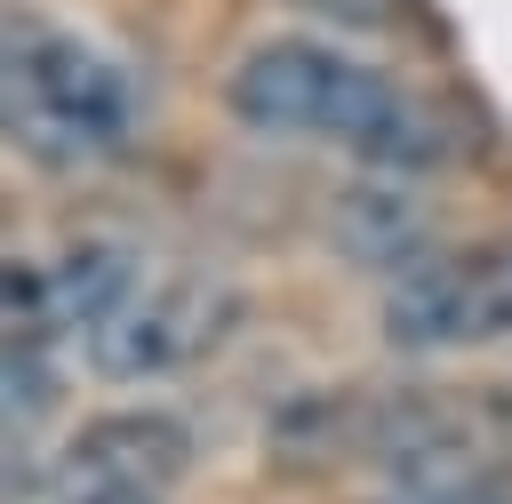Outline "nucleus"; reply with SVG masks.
<instances>
[{"label": "nucleus", "mask_w": 512, "mask_h": 504, "mask_svg": "<svg viewBox=\"0 0 512 504\" xmlns=\"http://www.w3.org/2000/svg\"><path fill=\"white\" fill-rule=\"evenodd\" d=\"M224 104H232L240 128L344 144L352 160H368L384 176H424V168H448L464 152L456 112H440L432 96H416L392 72H376V64H360L344 48H320V40L256 48L224 80Z\"/></svg>", "instance_id": "1"}, {"label": "nucleus", "mask_w": 512, "mask_h": 504, "mask_svg": "<svg viewBox=\"0 0 512 504\" xmlns=\"http://www.w3.org/2000/svg\"><path fill=\"white\" fill-rule=\"evenodd\" d=\"M8 136L40 168H80L128 144L136 128V80L64 24H8Z\"/></svg>", "instance_id": "2"}, {"label": "nucleus", "mask_w": 512, "mask_h": 504, "mask_svg": "<svg viewBox=\"0 0 512 504\" xmlns=\"http://www.w3.org/2000/svg\"><path fill=\"white\" fill-rule=\"evenodd\" d=\"M240 288L208 280V272H176V280H136L96 328H88V360L104 376H168L208 360L232 328H240Z\"/></svg>", "instance_id": "3"}, {"label": "nucleus", "mask_w": 512, "mask_h": 504, "mask_svg": "<svg viewBox=\"0 0 512 504\" xmlns=\"http://www.w3.org/2000/svg\"><path fill=\"white\" fill-rule=\"evenodd\" d=\"M368 448L384 456L392 488H488V496L512 488V408L496 400L440 392V400L384 408Z\"/></svg>", "instance_id": "4"}, {"label": "nucleus", "mask_w": 512, "mask_h": 504, "mask_svg": "<svg viewBox=\"0 0 512 504\" xmlns=\"http://www.w3.org/2000/svg\"><path fill=\"white\" fill-rule=\"evenodd\" d=\"M496 328H512V240H464V248H440L392 280L384 336L408 352L480 344Z\"/></svg>", "instance_id": "5"}, {"label": "nucleus", "mask_w": 512, "mask_h": 504, "mask_svg": "<svg viewBox=\"0 0 512 504\" xmlns=\"http://www.w3.org/2000/svg\"><path fill=\"white\" fill-rule=\"evenodd\" d=\"M192 464V432L160 408L80 424L48 464V504H168Z\"/></svg>", "instance_id": "6"}, {"label": "nucleus", "mask_w": 512, "mask_h": 504, "mask_svg": "<svg viewBox=\"0 0 512 504\" xmlns=\"http://www.w3.org/2000/svg\"><path fill=\"white\" fill-rule=\"evenodd\" d=\"M144 280L128 240H80L56 264H8V352L48 360L56 336H88Z\"/></svg>", "instance_id": "7"}, {"label": "nucleus", "mask_w": 512, "mask_h": 504, "mask_svg": "<svg viewBox=\"0 0 512 504\" xmlns=\"http://www.w3.org/2000/svg\"><path fill=\"white\" fill-rule=\"evenodd\" d=\"M304 8H320V16H344V24H408L416 16V0H304Z\"/></svg>", "instance_id": "8"}, {"label": "nucleus", "mask_w": 512, "mask_h": 504, "mask_svg": "<svg viewBox=\"0 0 512 504\" xmlns=\"http://www.w3.org/2000/svg\"><path fill=\"white\" fill-rule=\"evenodd\" d=\"M368 504H504V496H488V488H384Z\"/></svg>", "instance_id": "9"}]
</instances>
